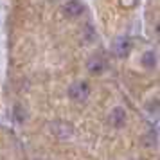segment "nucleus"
Here are the masks:
<instances>
[{
  "instance_id": "423d86ee",
  "label": "nucleus",
  "mask_w": 160,
  "mask_h": 160,
  "mask_svg": "<svg viewBox=\"0 0 160 160\" xmlns=\"http://www.w3.org/2000/svg\"><path fill=\"white\" fill-rule=\"evenodd\" d=\"M83 4H81L79 0H70V2H67L65 6H63V11H65V15H70V16H79L83 13Z\"/></svg>"
},
{
  "instance_id": "9b49d317",
  "label": "nucleus",
  "mask_w": 160,
  "mask_h": 160,
  "mask_svg": "<svg viewBox=\"0 0 160 160\" xmlns=\"http://www.w3.org/2000/svg\"><path fill=\"white\" fill-rule=\"evenodd\" d=\"M157 32H158V34H160V22L157 23Z\"/></svg>"
},
{
  "instance_id": "0eeeda50",
  "label": "nucleus",
  "mask_w": 160,
  "mask_h": 160,
  "mask_svg": "<svg viewBox=\"0 0 160 160\" xmlns=\"http://www.w3.org/2000/svg\"><path fill=\"white\" fill-rule=\"evenodd\" d=\"M142 65L146 68H153V67H157V56H155V52L148 51L142 54Z\"/></svg>"
},
{
  "instance_id": "39448f33",
  "label": "nucleus",
  "mask_w": 160,
  "mask_h": 160,
  "mask_svg": "<svg viewBox=\"0 0 160 160\" xmlns=\"http://www.w3.org/2000/svg\"><path fill=\"white\" fill-rule=\"evenodd\" d=\"M51 128H52V131H54L58 137H61V138H67V137L72 135V126L67 124V122H63V121H56Z\"/></svg>"
},
{
  "instance_id": "f257e3e1",
  "label": "nucleus",
  "mask_w": 160,
  "mask_h": 160,
  "mask_svg": "<svg viewBox=\"0 0 160 160\" xmlns=\"http://www.w3.org/2000/svg\"><path fill=\"white\" fill-rule=\"evenodd\" d=\"M88 95H90V87H88V83H85V81H78V83L70 85V88H68V97L76 102L87 101Z\"/></svg>"
},
{
  "instance_id": "f03ea898",
  "label": "nucleus",
  "mask_w": 160,
  "mask_h": 160,
  "mask_svg": "<svg viewBox=\"0 0 160 160\" xmlns=\"http://www.w3.org/2000/svg\"><path fill=\"white\" fill-rule=\"evenodd\" d=\"M87 68L90 74H101L104 72V68H106V61L102 56H92V58L87 61Z\"/></svg>"
},
{
  "instance_id": "1a4fd4ad",
  "label": "nucleus",
  "mask_w": 160,
  "mask_h": 160,
  "mask_svg": "<svg viewBox=\"0 0 160 160\" xmlns=\"http://www.w3.org/2000/svg\"><path fill=\"white\" fill-rule=\"evenodd\" d=\"M13 115H15V119L18 121V122H23V121H25V115H27V113L23 112V108L20 106V104H16L15 110H13Z\"/></svg>"
},
{
  "instance_id": "6e6552de",
  "label": "nucleus",
  "mask_w": 160,
  "mask_h": 160,
  "mask_svg": "<svg viewBox=\"0 0 160 160\" xmlns=\"http://www.w3.org/2000/svg\"><path fill=\"white\" fill-rule=\"evenodd\" d=\"M142 144L148 146V148H151V146L157 144V135H155V131H149V133H146V137L142 138Z\"/></svg>"
},
{
  "instance_id": "20e7f679",
  "label": "nucleus",
  "mask_w": 160,
  "mask_h": 160,
  "mask_svg": "<svg viewBox=\"0 0 160 160\" xmlns=\"http://www.w3.org/2000/svg\"><path fill=\"white\" fill-rule=\"evenodd\" d=\"M124 122H126V112L124 108H113L112 110V113H110V124L113 126V128H122Z\"/></svg>"
},
{
  "instance_id": "9d476101",
  "label": "nucleus",
  "mask_w": 160,
  "mask_h": 160,
  "mask_svg": "<svg viewBox=\"0 0 160 160\" xmlns=\"http://www.w3.org/2000/svg\"><path fill=\"white\" fill-rule=\"evenodd\" d=\"M121 4H122L124 8H133L135 6V0H121Z\"/></svg>"
},
{
  "instance_id": "7ed1b4c3",
  "label": "nucleus",
  "mask_w": 160,
  "mask_h": 160,
  "mask_svg": "<svg viewBox=\"0 0 160 160\" xmlns=\"http://www.w3.org/2000/svg\"><path fill=\"white\" fill-rule=\"evenodd\" d=\"M131 51V43H130V40L128 38H117L115 40V43H113V52H115L119 58H126L128 54H130Z\"/></svg>"
}]
</instances>
